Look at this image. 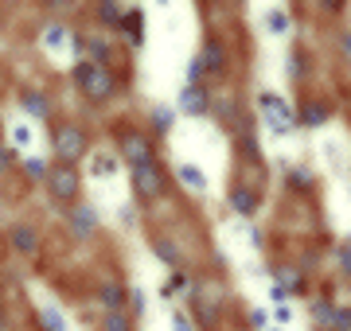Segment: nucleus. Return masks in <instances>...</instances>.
<instances>
[{
	"label": "nucleus",
	"mask_w": 351,
	"mask_h": 331,
	"mask_svg": "<svg viewBox=\"0 0 351 331\" xmlns=\"http://www.w3.org/2000/svg\"><path fill=\"white\" fill-rule=\"evenodd\" d=\"M176 176H180V183H184L188 191H195V195L207 191V176H203L195 164H188V160H180V164H176Z\"/></svg>",
	"instance_id": "ddd939ff"
},
{
	"label": "nucleus",
	"mask_w": 351,
	"mask_h": 331,
	"mask_svg": "<svg viewBox=\"0 0 351 331\" xmlns=\"http://www.w3.org/2000/svg\"><path fill=\"white\" fill-rule=\"evenodd\" d=\"M39 328H43V331H66L63 312H59V308H51V304H43V308H39Z\"/></svg>",
	"instance_id": "aec40b11"
},
{
	"label": "nucleus",
	"mask_w": 351,
	"mask_h": 331,
	"mask_svg": "<svg viewBox=\"0 0 351 331\" xmlns=\"http://www.w3.org/2000/svg\"><path fill=\"white\" fill-rule=\"evenodd\" d=\"M129 300H133V312H137V316H141V312H145V293H141L137 284L129 289Z\"/></svg>",
	"instance_id": "f704fd0d"
},
{
	"label": "nucleus",
	"mask_w": 351,
	"mask_h": 331,
	"mask_svg": "<svg viewBox=\"0 0 351 331\" xmlns=\"http://www.w3.org/2000/svg\"><path fill=\"white\" fill-rule=\"evenodd\" d=\"M86 51H90V63H98V66H110L113 63V43L106 36H90L86 39Z\"/></svg>",
	"instance_id": "f3484780"
},
{
	"label": "nucleus",
	"mask_w": 351,
	"mask_h": 331,
	"mask_svg": "<svg viewBox=\"0 0 351 331\" xmlns=\"http://www.w3.org/2000/svg\"><path fill=\"white\" fill-rule=\"evenodd\" d=\"M180 109L191 117H203L207 109H211V94L203 86H184V94H180Z\"/></svg>",
	"instance_id": "1a4fd4ad"
},
{
	"label": "nucleus",
	"mask_w": 351,
	"mask_h": 331,
	"mask_svg": "<svg viewBox=\"0 0 351 331\" xmlns=\"http://www.w3.org/2000/svg\"><path fill=\"white\" fill-rule=\"evenodd\" d=\"M101 304H106V312H125V300H129V289H121L117 280H106L101 284Z\"/></svg>",
	"instance_id": "f8f14e48"
},
{
	"label": "nucleus",
	"mask_w": 351,
	"mask_h": 331,
	"mask_svg": "<svg viewBox=\"0 0 351 331\" xmlns=\"http://www.w3.org/2000/svg\"><path fill=\"white\" fill-rule=\"evenodd\" d=\"M8 242H12V250L20 257H36L39 254V234H36V226H27V222H16V226L8 230Z\"/></svg>",
	"instance_id": "6e6552de"
},
{
	"label": "nucleus",
	"mask_w": 351,
	"mask_h": 331,
	"mask_svg": "<svg viewBox=\"0 0 351 331\" xmlns=\"http://www.w3.org/2000/svg\"><path fill=\"white\" fill-rule=\"evenodd\" d=\"M47 191L55 195L59 203H75V199H78V191H82V179H78L75 164H51Z\"/></svg>",
	"instance_id": "39448f33"
},
{
	"label": "nucleus",
	"mask_w": 351,
	"mask_h": 331,
	"mask_svg": "<svg viewBox=\"0 0 351 331\" xmlns=\"http://www.w3.org/2000/svg\"><path fill=\"white\" fill-rule=\"evenodd\" d=\"M203 75H207V70H203L199 55H195V59L188 63V86H203Z\"/></svg>",
	"instance_id": "c85d7f7f"
},
{
	"label": "nucleus",
	"mask_w": 351,
	"mask_h": 331,
	"mask_svg": "<svg viewBox=\"0 0 351 331\" xmlns=\"http://www.w3.org/2000/svg\"><path fill=\"white\" fill-rule=\"evenodd\" d=\"M113 176H117V156H110V153L90 156V179H113Z\"/></svg>",
	"instance_id": "a211bd4d"
},
{
	"label": "nucleus",
	"mask_w": 351,
	"mask_h": 331,
	"mask_svg": "<svg viewBox=\"0 0 351 331\" xmlns=\"http://www.w3.org/2000/svg\"><path fill=\"white\" fill-rule=\"evenodd\" d=\"M16 164V148L12 144H0V172H8Z\"/></svg>",
	"instance_id": "473e14b6"
},
{
	"label": "nucleus",
	"mask_w": 351,
	"mask_h": 331,
	"mask_svg": "<svg viewBox=\"0 0 351 331\" xmlns=\"http://www.w3.org/2000/svg\"><path fill=\"white\" fill-rule=\"evenodd\" d=\"M343 51H351V31H343Z\"/></svg>",
	"instance_id": "58836bf2"
},
{
	"label": "nucleus",
	"mask_w": 351,
	"mask_h": 331,
	"mask_svg": "<svg viewBox=\"0 0 351 331\" xmlns=\"http://www.w3.org/2000/svg\"><path fill=\"white\" fill-rule=\"evenodd\" d=\"M274 319L281 323V328H285V323H293V308H289V304H281V308L274 312Z\"/></svg>",
	"instance_id": "e433bc0d"
},
{
	"label": "nucleus",
	"mask_w": 351,
	"mask_h": 331,
	"mask_svg": "<svg viewBox=\"0 0 351 331\" xmlns=\"http://www.w3.org/2000/svg\"><path fill=\"white\" fill-rule=\"evenodd\" d=\"M117 144H121V156H125L129 168L156 164V148H152V140L145 137L141 129H121V133H117Z\"/></svg>",
	"instance_id": "20e7f679"
},
{
	"label": "nucleus",
	"mask_w": 351,
	"mask_h": 331,
	"mask_svg": "<svg viewBox=\"0 0 351 331\" xmlns=\"http://www.w3.org/2000/svg\"><path fill=\"white\" fill-rule=\"evenodd\" d=\"M121 16H125L121 4H101V8H98V20H101V24H110V27H121Z\"/></svg>",
	"instance_id": "a878e982"
},
{
	"label": "nucleus",
	"mask_w": 351,
	"mask_h": 331,
	"mask_svg": "<svg viewBox=\"0 0 351 331\" xmlns=\"http://www.w3.org/2000/svg\"><path fill=\"white\" fill-rule=\"evenodd\" d=\"M71 78L82 90V98H90V102H106V98H113V90H117L113 66H98V63H90V59H78Z\"/></svg>",
	"instance_id": "f257e3e1"
},
{
	"label": "nucleus",
	"mask_w": 351,
	"mask_h": 331,
	"mask_svg": "<svg viewBox=\"0 0 351 331\" xmlns=\"http://www.w3.org/2000/svg\"><path fill=\"white\" fill-rule=\"evenodd\" d=\"M339 269H343V273H351V242L339 246Z\"/></svg>",
	"instance_id": "c9c22d12"
},
{
	"label": "nucleus",
	"mask_w": 351,
	"mask_h": 331,
	"mask_svg": "<svg viewBox=\"0 0 351 331\" xmlns=\"http://www.w3.org/2000/svg\"><path fill=\"white\" fill-rule=\"evenodd\" d=\"M176 125V109H168V105H152V133L156 137H168Z\"/></svg>",
	"instance_id": "6ab92c4d"
},
{
	"label": "nucleus",
	"mask_w": 351,
	"mask_h": 331,
	"mask_svg": "<svg viewBox=\"0 0 351 331\" xmlns=\"http://www.w3.org/2000/svg\"><path fill=\"white\" fill-rule=\"evenodd\" d=\"M39 47L47 55H55V59H63V55H71L78 47V36L66 24H47L39 31Z\"/></svg>",
	"instance_id": "0eeeda50"
},
{
	"label": "nucleus",
	"mask_w": 351,
	"mask_h": 331,
	"mask_svg": "<svg viewBox=\"0 0 351 331\" xmlns=\"http://www.w3.org/2000/svg\"><path fill=\"white\" fill-rule=\"evenodd\" d=\"M32 140H36V129L27 125V121H16L8 144H12V148H32Z\"/></svg>",
	"instance_id": "412c9836"
},
{
	"label": "nucleus",
	"mask_w": 351,
	"mask_h": 331,
	"mask_svg": "<svg viewBox=\"0 0 351 331\" xmlns=\"http://www.w3.org/2000/svg\"><path fill=\"white\" fill-rule=\"evenodd\" d=\"M250 328H254V331H265V328H269V312H265V308H254V312H250Z\"/></svg>",
	"instance_id": "7c9ffc66"
},
{
	"label": "nucleus",
	"mask_w": 351,
	"mask_h": 331,
	"mask_svg": "<svg viewBox=\"0 0 351 331\" xmlns=\"http://www.w3.org/2000/svg\"><path fill=\"white\" fill-rule=\"evenodd\" d=\"M274 300H277V304H285V300H289V289H285V284H274Z\"/></svg>",
	"instance_id": "4c0bfd02"
},
{
	"label": "nucleus",
	"mask_w": 351,
	"mask_h": 331,
	"mask_svg": "<svg viewBox=\"0 0 351 331\" xmlns=\"http://www.w3.org/2000/svg\"><path fill=\"white\" fill-rule=\"evenodd\" d=\"M156 257H160L168 269H180V250H176V242H168V238L156 242Z\"/></svg>",
	"instance_id": "393cba45"
},
{
	"label": "nucleus",
	"mask_w": 351,
	"mask_h": 331,
	"mask_svg": "<svg viewBox=\"0 0 351 331\" xmlns=\"http://www.w3.org/2000/svg\"><path fill=\"white\" fill-rule=\"evenodd\" d=\"M274 331H281V328H274Z\"/></svg>",
	"instance_id": "a19ab883"
},
{
	"label": "nucleus",
	"mask_w": 351,
	"mask_h": 331,
	"mask_svg": "<svg viewBox=\"0 0 351 331\" xmlns=\"http://www.w3.org/2000/svg\"><path fill=\"white\" fill-rule=\"evenodd\" d=\"M336 331H351V308H336V319H332Z\"/></svg>",
	"instance_id": "2f4dec72"
},
{
	"label": "nucleus",
	"mask_w": 351,
	"mask_h": 331,
	"mask_svg": "<svg viewBox=\"0 0 351 331\" xmlns=\"http://www.w3.org/2000/svg\"><path fill=\"white\" fill-rule=\"evenodd\" d=\"M101 328H106V331H133V328H129L125 312H106V316H101Z\"/></svg>",
	"instance_id": "cd10ccee"
},
{
	"label": "nucleus",
	"mask_w": 351,
	"mask_h": 331,
	"mask_svg": "<svg viewBox=\"0 0 351 331\" xmlns=\"http://www.w3.org/2000/svg\"><path fill=\"white\" fill-rule=\"evenodd\" d=\"M324 117H328V109L320 102H304V114H301V125L304 129H320V125H324Z\"/></svg>",
	"instance_id": "5701e85b"
},
{
	"label": "nucleus",
	"mask_w": 351,
	"mask_h": 331,
	"mask_svg": "<svg viewBox=\"0 0 351 331\" xmlns=\"http://www.w3.org/2000/svg\"><path fill=\"white\" fill-rule=\"evenodd\" d=\"M258 105L265 109V121H269V129H274L277 137H285V133H293V129L301 125L297 114H293V105H289L281 94H274V90H262V94H258Z\"/></svg>",
	"instance_id": "7ed1b4c3"
},
{
	"label": "nucleus",
	"mask_w": 351,
	"mask_h": 331,
	"mask_svg": "<svg viewBox=\"0 0 351 331\" xmlns=\"http://www.w3.org/2000/svg\"><path fill=\"white\" fill-rule=\"evenodd\" d=\"M172 331H195V328H191V319L184 312H172Z\"/></svg>",
	"instance_id": "72a5a7b5"
},
{
	"label": "nucleus",
	"mask_w": 351,
	"mask_h": 331,
	"mask_svg": "<svg viewBox=\"0 0 351 331\" xmlns=\"http://www.w3.org/2000/svg\"><path fill=\"white\" fill-rule=\"evenodd\" d=\"M71 230H75L78 238H90L94 230H98V211L86 203H75L71 207Z\"/></svg>",
	"instance_id": "9d476101"
},
{
	"label": "nucleus",
	"mask_w": 351,
	"mask_h": 331,
	"mask_svg": "<svg viewBox=\"0 0 351 331\" xmlns=\"http://www.w3.org/2000/svg\"><path fill=\"white\" fill-rule=\"evenodd\" d=\"M51 144H55V156L59 164H75L90 153V140H86V129L82 125H59L51 133Z\"/></svg>",
	"instance_id": "f03ea898"
},
{
	"label": "nucleus",
	"mask_w": 351,
	"mask_h": 331,
	"mask_svg": "<svg viewBox=\"0 0 351 331\" xmlns=\"http://www.w3.org/2000/svg\"><path fill=\"white\" fill-rule=\"evenodd\" d=\"M199 63H203L207 75H226V51H223V43H219V39H207V43H203Z\"/></svg>",
	"instance_id": "9b49d317"
},
{
	"label": "nucleus",
	"mask_w": 351,
	"mask_h": 331,
	"mask_svg": "<svg viewBox=\"0 0 351 331\" xmlns=\"http://www.w3.org/2000/svg\"><path fill=\"white\" fill-rule=\"evenodd\" d=\"M265 27H269L274 36H289V12H281V8L269 12V16H265Z\"/></svg>",
	"instance_id": "bb28decb"
},
{
	"label": "nucleus",
	"mask_w": 351,
	"mask_h": 331,
	"mask_svg": "<svg viewBox=\"0 0 351 331\" xmlns=\"http://www.w3.org/2000/svg\"><path fill=\"white\" fill-rule=\"evenodd\" d=\"M277 280H281V284H289V293H293V289H304L297 269H281V273H277Z\"/></svg>",
	"instance_id": "c756f323"
},
{
	"label": "nucleus",
	"mask_w": 351,
	"mask_h": 331,
	"mask_svg": "<svg viewBox=\"0 0 351 331\" xmlns=\"http://www.w3.org/2000/svg\"><path fill=\"white\" fill-rule=\"evenodd\" d=\"M313 319L320 323V328H332V319H336V308H332V300H328V296L313 300Z\"/></svg>",
	"instance_id": "b1692460"
},
{
	"label": "nucleus",
	"mask_w": 351,
	"mask_h": 331,
	"mask_svg": "<svg viewBox=\"0 0 351 331\" xmlns=\"http://www.w3.org/2000/svg\"><path fill=\"white\" fill-rule=\"evenodd\" d=\"M20 105H24V114H27V117H39V121H47V117H51L47 94H39V90H27L24 98H20Z\"/></svg>",
	"instance_id": "2eb2a0df"
},
{
	"label": "nucleus",
	"mask_w": 351,
	"mask_h": 331,
	"mask_svg": "<svg viewBox=\"0 0 351 331\" xmlns=\"http://www.w3.org/2000/svg\"><path fill=\"white\" fill-rule=\"evenodd\" d=\"M24 176H27V179H43V183H47L51 164L43 160V156H24Z\"/></svg>",
	"instance_id": "4be33fe9"
},
{
	"label": "nucleus",
	"mask_w": 351,
	"mask_h": 331,
	"mask_svg": "<svg viewBox=\"0 0 351 331\" xmlns=\"http://www.w3.org/2000/svg\"><path fill=\"white\" fill-rule=\"evenodd\" d=\"M0 331H4V308H0Z\"/></svg>",
	"instance_id": "ea45409f"
},
{
	"label": "nucleus",
	"mask_w": 351,
	"mask_h": 331,
	"mask_svg": "<svg viewBox=\"0 0 351 331\" xmlns=\"http://www.w3.org/2000/svg\"><path fill=\"white\" fill-rule=\"evenodd\" d=\"M226 199H230V207H234V211H239V215H258V195L250 191V187H230V191H226Z\"/></svg>",
	"instance_id": "4468645a"
},
{
	"label": "nucleus",
	"mask_w": 351,
	"mask_h": 331,
	"mask_svg": "<svg viewBox=\"0 0 351 331\" xmlns=\"http://www.w3.org/2000/svg\"><path fill=\"white\" fill-rule=\"evenodd\" d=\"M121 31H125V39L133 43V47H141L145 43V12H125L121 16Z\"/></svg>",
	"instance_id": "dca6fc26"
},
{
	"label": "nucleus",
	"mask_w": 351,
	"mask_h": 331,
	"mask_svg": "<svg viewBox=\"0 0 351 331\" xmlns=\"http://www.w3.org/2000/svg\"><path fill=\"white\" fill-rule=\"evenodd\" d=\"M129 179H133L137 199H145V203H152V199H160V195H164V172H160V164L129 168Z\"/></svg>",
	"instance_id": "423d86ee"
}]
</instances>
